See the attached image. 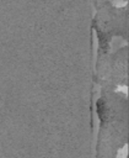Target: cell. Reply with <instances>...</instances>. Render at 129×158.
<instances>
[{"instance_id":"cell-1","label":"cell","mask_w":129,"mask_h":158,"mask_svg":"<svg viewBox=\"0 0 129 158\" xmlns=\"http://www.w3.org/2000/svg\"><path fill=\"white\" fill-rule=\"evenodd\" d=\"M125 157H127V147H124L123 149H122L117 158H125Z\"/></svg>"}]
</instances>
